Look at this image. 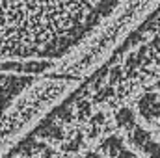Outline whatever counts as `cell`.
<instances>
[{
    "label": "cell",
    "instance_id": "6da1fadb",
    "mask_svg": "<svg viewBox=\"0 0 160 158\" xmlns=\"http://www.w3.org/2000/svg\"><path fill=\"white\" fill-rule=\"evenodd\" d=\"M158 0H128L125 6L114 13L112 21L89 41L88 50H84V56L80 60V71L91 67V63L102 60L108 52L110 47H116L155 6Z\"/></svg>",
    "mask_w": 160,
    "mask_h": 158
},
{
    "label": "cell",
    "instance_id": "7a4b0ae2",
    "mask_svg": "<svg viewBox=\"0 0 160 158\" xmlns=\"http://www.w3.org/2000/svg\"><path fill=\"white\" fill-rule=\"evenodd\" d=\"M104 149H106V151H108L114 158H136L132 153L125 151L123 143H121L118 138H108V141L104 143Z\"/></svg>",
    "mask_w": 160,
    "mask_h": 158
},
{
    "label": "cell",
    "instance_id": "3957f363",
    "mask_svg": "<svg viewBox=\"0 0 160 158\" xmlns=\"http://www.w3.org/2000/svg\"><path fill=\"white\" fill-rule=\"evenodd\" d=\"M86 158H99V156H97V155H91V153H89V155H88Z\"/></svg>",
    "mask_w": 160,
    "mask_h": 158
}]
</instances>
